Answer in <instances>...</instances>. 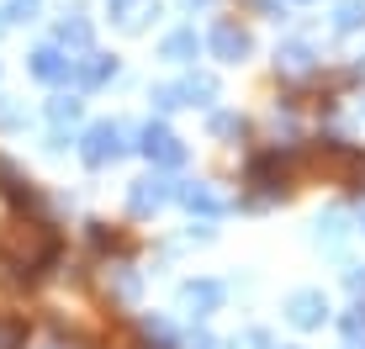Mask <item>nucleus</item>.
<instances>
[{"instance_id":"nucleus-6","label":"nucleus","mask_w":365,"mask_h":349,"mask_svg":"<svg viewBox=\"0 0 365 349\" xmlns=\"http://www.w3.org/2000/svg\"><path fill=\"white\" fill-rule=\"evenodd\" d=\"M165 202H170L165 180H138V191H133V207H138V212H159Z\"/></svg>"},{"instance_id":"nucleus-8","label":"nucleus","mask_w":365,"mask_h":349,"mask_svg":"<svg viewBox=\"0 0 365 349\" xmlns=\"http://www.w3.org/2000/svg\"><path fill=\"white\" fill-rule=\"evenodd\" d=\"M111 69H117V64H111V58H101V53H91L85 64H74V74H80L85 85H101V80H111Z\"/></svg>"},{"instance_id":"nucleus-1","label":"nucleus","mask_w":365,"mask_h":349,"mask_svg":"<svg viewBox=\"0 0 365 349\" xmlns=\"http://www.w3.org/2000/svg\"><path fill=\"white\" fill-rule=\"evenodd\" d=\"M122 148H128V127L122 122H101V127H91V138H85V159L106 165V159H122Z\"/></svg>"},{"instance_id":"nucleus-13","label":"nucleus","mask_w":365,"mask_h":349,"mask_svg":"<svg viewBox=\"0 0 365 349\" xmlns=\"http://www.w3.org/2000/svg\"><path fill=\"white\" fill-rule=\"evenodd\" d=\"M37 16V0H6V21H32Z\"/></svg>"},{"instance_id":"nucleus-4","label":"nucleus","mask_w":365,"mask_h":349,"mask_svg":"<svg viewBox=\"0 0 365 349\" xmlns=\"http://www.w3.org/2000/svg\"><path fill=\"white\" fill-rule=\"evenodd\" d=\"M143 154L159 159V165H180V143H175L170 127H143Z\"/></svg>"},{"instance_id":"nucleus-16","label":"nucleus","mask_w":365,"mask_h":349,"mask_svg":"<svg viewBox=\"0 0 365 349\" xmlns=\"http://www.w3.org/2000/svg\"><path fill=\"white\" fill-rule=\"evenodd\" d=\"M133 6V0H111V11H128Z\"/></svg>"},{"instance_id":"nucleus-5","label":"nucleus","mask_w":365,"mask_h":349,"mask_svg":"<svg viewBox=\"0 0 365 349\" xmlns=\"http://www.w3.org/2000/svg\"><path fill=\"white\" fill-rule=\"evenodd\" d=\"M212 53H217V58H228V64H233V58H244V53H249V37L238 32L233 21H222V27L212 32Z\"/></svg>"},{"instance_id":"nucleus-12","label":"nucleus","mask_w":365,"mask_h":349,"mask_svg":"<svg viewBox=\"0 0 365 349\" xmlns=\"http://www.w3.org/2000/svg\"><path fill=\"white\" fill-rule=\"evenodd\" d=\"M180 202L191 207V212H222V202L212 191H201V185H191V191H180Z\"/></svg>"},{"instance_id":"nucleus-7","label":"nucleus","mask_w":365,"mask_h":349,"mask_svg":"<svg viewBox=\"0 0 365 349\" xmlns=\"http://www.w3.org/2000/svg\"><path fill=\"white\" fill-rule=\"evenodd\" d=\"M217 302H222V286H212V281L185 286V307H191V313H207V307H217Z\"/></svg>"},{"instance_id":"nucleus-2","label":"nucleus","mask_w":365,"mask_h":349,"mask_svg":"<svg viewBox=\"0 0 365 349\" xmlns=\"http://www.w3.org/2000/svg\"><path fill=\"white\" fill-rule=\"evenodd\" d=\"M286 313H292L297 328H318L323 313H329V302H323V291H297L292 302H286Z\"/></svg>"},{"instance_id":"nucleus-11","label":"nucleus","mask_w":365,"mask_h":349,"mask_svg":"<svg viewBox=\"0 0 365 349\" xmlns=\"http://www.w3.org/2000/svg\"><path fill=\"white\" fill-rule=\"evenodd\" d=\"M58 43L85 48V43H91V21H80V16H74V21H58Z\"/></svg>"},{"instance_id":"nucleus-15","label":"nucleus","mask_w":365,"mask_h":349,"mask_svg":"<svg viewBox=\"0 0 365 349\" xmlns=\"http://www.w3.org/2000/svg\"><path fill=\"white\" fill-rule=\"evenodd\" d=\"M344 328H349V339H360V333H365V318L355 313V318H344Z\"/></svg>"},{"instance_id":"nucleus-9","label":"nucleus","mask_w":365,"mask_h":349,"mask_svg":"<svg viewBox=\"0 0 365 349\" xmlns=\"http://www.w3.org/2000/svg\"><path fill=\"white\" fill-rule=\"evenodd\" d=\"M360 21H365V0H344V6L334 11V27L339 32H355Z\"/></svg>"},{"instance_id":"nucleus-14","label":"nucleus","mask_w":365,"mask_h":349,"mask_svg":"<svg viewBox=\"0 0 365 349\" xmlns=\"http://www.w3.org/2000/svg\"><path fill=\"white\" fill-rule=\"evenodd\" d=\"M53 122H58V127H64V122H80V101H74V95L53 101Z\"/></svg>"},{"instance_id":"nucleus-10","label":"nucleus","mask_w":365,"mask_h":349,"mask_svg":"<svg viewBox=\"0 0 365 349\" xmlns=\"http://www.w3.org/2000/svg\"><path fill=\"white\" fill-rule=\"evenodd\" d=\"M191 53H196V32H170L165 37V58H180V64H185Z\"/></svg>"},{"instance_id":"nucleus-3","label":"nucleus","mask_w":365,"mask_h":349,"mask_svg":"<svg viewBox=\"0 0 365 349\" xmlns=\"http://www.w3.org/2000/svg\"><path fill=\"white\" fill-rule=\"evenodd\" d=\"M32 74H37V80H48V85H58V80H69V74H74V58H64L58 48H37V53H32Z\"/></svg>"}]
</instances>
